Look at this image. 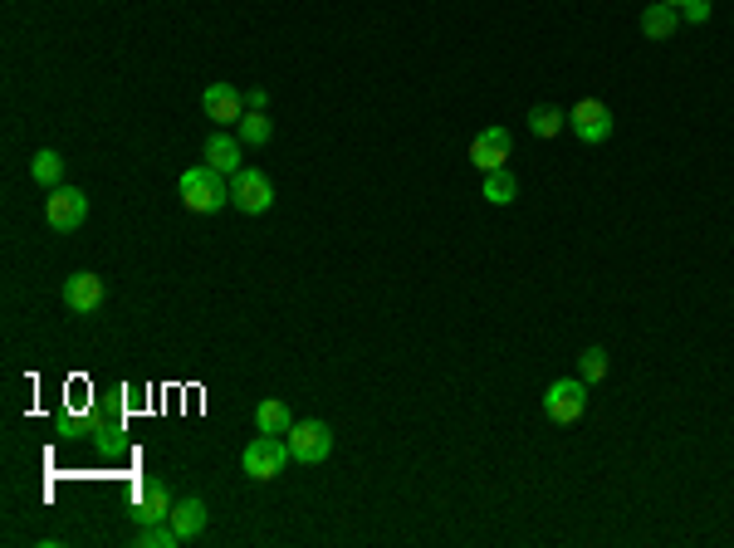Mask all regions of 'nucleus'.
Instances as JSON below:
<instances>
[{"instance_id":"1","label":"nucleus","mask_w":734,"mask_h":548,"mask_svg":"<svg viewBox=\"0 0 734 548\" xmlns=\"http://www.w3.org/2000/svg\"><path fill=\"white\" fill-rule=\"evenodd\" d=\"M177 191H182V206H186V211H196V216H216V211H226V201H230L226 177H221L211 162L186 167L182 182H177Z\"/></svg>"},{"instance_id":"2","label":"nucleus","mask_w":734,"mask_h":548,"mask_svg":"<svg viewBox=\"0 0 734 548\" xmlns=\"http://www.w3.org/2000/svg\"><path fill=\"white\" fill-rule=\"evenodd\" d=\"M294 460V451H289V441H279V436H255L245 451H240V470L250 475V480H275V475H284V465Z\"/></svg>"},{"instance_id":"3","label":"nucleus","mask_w":734,"mask_h":548,"mask_svg":"<svg viewBox=\"0 0 734 548\" xmlns=\"http://www.w3.org/2000/svg\"><path fill=\"white\" fill-rule=\"evenodd\" d=\"M583 411H588V382L583 377H558V382H549V392H544V416L549 421L573 426V421H583Z\"/></svg>"},{"instance_id":"4","label":"nucleus","mask_w":734,"mask_h":548,"mask_svg":"<svg viewBox=\"0 0 734 548\" xmlns=\"http://www.w3.org/2000/svg\"><path fill=\"white\" fill-rule=\"evenodd\" d=\"M230 206L245 211V216H265L275 206V182L265 172H255V167H240L230 177Z\"/></svg>"},{"instance_id":"5","label":"nucleus","mask_w":734,"mask_h":548,"mask_svg":"<svg viewBox=\"0 0 734 548\" xmlns=\"http://www.w3.org/2000/svg\"><path fill=\"white\" fill-rule=\"evenodd\" d=\"M84 216H89V196L79 191V186H49V201H45V221L49 230H59V235H69V230L84 226Z\"/></svg>"},{"instance_id":"6","label":"nucleus","mask_w":734,"mask_h":548,"mask_svg":"<svg viewBox=\"0 0 734 548\" xmlns=\"http://www.w3.org/2000/svg\"><path fill=\"white\" fill-rule=\"evenodd\" d=\"M568 128L578 133V142H607L612 128H617V118H612V108L602 103V98H578L573 108H568Z\"/></svg>"},{"instance_id":"7","label":"nucleus","mask_w":734,"mask_h":548,"mask_svg":"<svg viewBox=\"0 0 734 548\" xmlns=\"http://www.w3.org/2000/svg\"><path fill=\"white\" fill-rule=\"evenodd\" d=\"M284 441H289L294 460H304V465H319V460L333 456V431L323 421H294Z\"/></svg>"},{"instance_id":"8","label":"nucleus","mask_w":734,"mask_h":548,"mask_svg":"<svg viewBox=\"0 0 734 548\" xmlns=\"http://www.w3.org/2000/svg\"><path fill=\"white\" fill-rule=\"evenodd\" d=\"M201 108H206V118L211 123H221V128H235L250 108H245V93L235 89V84H211V89L201 93Z\"/></svg>"},{"instance_id":"9","label":"nucleus","mask_w":734,"mask_h":548,"mask_svg":"<svg viewBox=\"0 0 734 548\" xmlns=\"http://www.w3.org/2000/svg\"><path fill=\"white\" fill-rule=\"evenodd\" d=\"M103 299H108V289H103V279L89 270L69 274L64 279V304H69V314H98L103 309Z\"/></svg>"},{"instance_id":"10","label":"nucleus","mask_w":734,"mask_h":548,"mask_svg":"<svg viewBox=\"0 0 734 548\" xmlns=\"http://www.w3.org/2000/svg\"><path fill=\"white\" fill-rule=\"evenodd\" d=\"M172 490L162 485V480H142L138 495H133V519L138 524H167L172 519Z\"/></svg>"},{"instance_id":"11","label":"nucleus","mask_w":734,"mask_h":548,"mask_svg":"<svg viewBox=\"0 0 734 548\" xmlns=\"http://www.w3.org/2000/svg\"><path fill=\"white\" fill-rule=\"evenodd\" d=\"M509 147H514V137H509V128H485V133L470 142V162L480 167V172H495V167H505V157H509Z\"/></svg>"},{"instance_id":"12","label":"nucleus","mask_w":734,"mask_h":548,"mask_svg":"<svg viewBox=\"0 0 734 548\" xmlns=\"http://www.w3.org/2000/svg\"><path fill=\"white\" fill-rule=\"evenodd\" d=\"M206 519H211V514H206V500L186 495V500L172 504V519H167V524L182 534V544H186V539H201V534H206Z\"/></svg>"},{"instance_id":"13","label":"nucleus","mask_w":734,"mask_h":548,"mask_svg":"<svg viewBox=\"0 0 734 548\" xmlns=\"http://www.w3.org/2000/svg\"><path fill=\"white\" fill-rule=\"evenodd\" d=\"M240 147H245L240 137L216 133V137H211V142H206V162H211V167H216L221 177H235V172L245 167V162H240Z\"/></svg>"},{"instance_id":"14","label":"nucleus","mask_w":734,"mask_h":548,"mask_svg":"<svg viewBox=\"0 0 734 548\" xmlns=\"http://www.w3.org/2000/svg\"><path fill=\"white\" fill-rule=\"evenodd\" d=\"M676 30H681V10H676V5H661V0H656V5H646L642 10V35L646 40H671Z\"/></svg>"},{"instance_id":"15","label":"nucleus","mask_w":734,"mask_h":548,"mask_svg":"<svg viewBox=\"0 0 734 548\" xmlns=\"http://www.w3.org/2000/svg\"><path fill=\"white\" fill-rule=\"evenodd\" d=\"M485 201H490V206H514V201H519V182H514L509 167L485 172Z\"/></svg>"},{"instance_id":"16","label":"nucleus","mask_w":734,"mask_h":548,"mask_svg":"<svg viewBox=\"0 0 734 548\" xmlns=\"http://www.w3.org/2000/svg\"><path fill=\"white\" fill-rule=\"evenodd\" d=\"M529 128H534V137H558L568 128V113L553 108V103H534L529 108Z\"/></svg>"},{"instance_id":"17","label":"nucleus","mask_w":734,"mask_h":548,"mask_svg":"<svg viewBox=\"0 0 734 548\" xmlns=\"http://www.w3.org/2000/svg\"><path fill=\"white\" fill-rule=\"evenodd\" d=\"M30 177H35L40 186H59V182H64V157H59L54 147L35 152V157H30Z\"/></svg>"},{"instance_id":"18","label":"nucleus","mask_w":734,"mask_h":548,"mask_svg":"<svg viewBox=\"0 0 734 548\" xmlns=\"http://www.w3.org/2000/svg\"><path fill=\"white\" fill-rule=\"evenodd\" d=\"M235 137H240L245 147H265V142L275 137V123H270L265 113H245V118L235 123Z\"/></svg>"},{"instance_id":"19","label":"nucleus","mask_w":734,"mask_h":548,"mask_svg":"<svg viewBox=\"0 0 734 548\" xmlns=\"http://www.w3.org/2000/svg\"><path fill=\"white\" fill-rule=\"evenodd\" d=\"M255 426H260L265 436H279V431L294 426V411L284 407V402H260V407H255Z\"/></svg>"},{"instance_id":"20","label":"nucleus","mask_w":734,"mask_h":548,"mask_svg":"<svg viewBox=\"0 0 734 548\" xmlns=\"http://www.w3.org/2000/svg\"><path fill=\"white\" fill-rule=\"evenodd\" d=\"M182 534L172 524H138V548H177Z\"/></svg>"},{"instance_id":"21","label":"nucleus","mask_w":734,"mask_h":548,"mask_svg":"<svg viewBox=\"0 0 734 548\" xmlns=\"http://www.w3.org/2000/svg\"><path fill=\"white\" fill-rule=\"evenodd\" d=\"M578 377L593 387V382H602L607 377V348H588L583 358H578Z\"/></svg>"},{"instance_id":"22","label":"nucleus","mask_w":734,"mask_h":548,"mask_svg":"<svg viewBox=\"0 0 734 548\" xmlns=\"http://www.w3.org/2000/svg\"><path fill=\"white\" fill-rule=\"evenodd\" d=\"M681 20H690V25H705V20H710V0H686V5H681Z\"/></svg>"},{"instance_id":"23","label":"nucleus","mask_w":734,"mask_h":548,"mask_svg":"<svg viewBox=\"0 0 734 548\" xmlns=\"http://www.w3.org/2000/svg\"><path fill=\"white\" fill-rule=\"evenodd\" d=\"M245 108H250V113H265V108H270V93H265V89H245Z\"/></svg>"},{"instance_id":"24","label":"nucleus","mask_w":734,"mask_h":548,"mask_svg":"<svg viewBox=\"0 0 734 548\" xmlns=\"http://www.w3.org/2000/svg\"><path fill=\"white\" fill-rule=\"evenodd\" d=\"M93 446H98V451H103V456H108V451H118V441H113V436H108V431H98V436H93Z\"/></svg>"},{"instance_id":"25","label":"nucleus","mask_w":734,"mask_h":548,"mask_svg":"<svg viewBox=\"0 0 734 548\" xmlns=\"http://www.w3.org/2000/svg\"><path fill=\"white\" fill-rule=\"evenodd\" d=\"M661 5H676V10H681V5H686V0H661Z\"/></svg>"}]
</instances>
